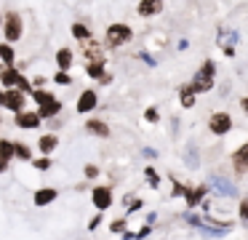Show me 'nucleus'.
Instances as JSON below:
<instances>
[{
  "mask_svg": "<svg viewBox=\"0 0 248 240\" xmlns=\"http://www.w3.org/2000/svg\"><path fill=\"white\" fill-rule=\"evenodd\" d=\"M0 62H3V67H16V51H14V46L0 43Z\"/></svg>",
  "mask_w": 248,
  "mask_h": 240,
  "instance_id": "21",
  "label": "nucleus"
},
{
  "mask_svg": "<svg viewBox=\"0 0 248 240\" xmlns=\"http://www.w3.org/2000/svg\"><path fill=\"white\" fill-rule=\"evenodd\" d=\"M54 62H56V67H59V72H70L72 67H75V51L72 48H59L56 51V56H54Z\"/></svg>",
  "mask_w": 248,
  "mask_h": 240,
  "instance_id": "16",
  "label": "nucleus"
},
{
  "mask_svg": "<svg viewBox=\"0 0 248 240\" xmlns=\"http://www.w3.org/2000/svg\"><path fill=\"white\" fill-rule=\"evenodd\" d=\"M144 120L147 123H157V120H160V112H157L155 107H147V110H144Z\"/></svg>",
  "mask_w": 248,
  "mask_h": 240,
  "instance_id": "31",
  "label": "nucleus"
},
{
  "mask_svg": "<svg viewBox=\"0 0 248 240\" xmlns=\"http://www.w3.org/2000/svg\"><path fill=\"white\" fill-rule=\"evenodd\" d=\"M0 160H6V163L14 160V139L0 136Z\"/></svg>",
  "mask_w": 248,
  "mask_h": 240,
  "instance_id": "22",
  "label": "nucleus"
},
{
  "mask_svg": "<svg viewBox=\"0 0 248 240\" xmlns=\"http://www.w3.org/2000/svg\"><path fill=\"white\" fill-rule=\"evenodd\" d=\"M56 197H59V190H56V187H40V190H35L32 203L38 208H46V206H51V203H56Z\"/></svg>",
  "mask_w": 248,
  "mask_h": 240,
  "instance_id": "15",
  "label": "nucleus"
},
{
  "mask_svg": "<svg viewBox=\"0 0 248 240\" xmlns=\"http://www.w3.org/2000/svg\"><path fill=\"white\" fill-rule=\"evenodd\" d=\"M216 187H219V192H221V195H227V197H235L237 195V190L227 179H219V176H216V179H214V190H216Z\"/></svg>",
  "mask_w": 248,
  "mask_h": 240,
  "instance_id": "24",
  "label": "nucleus"
},
{
  "mask_svg": "<svg viewBox=\"0 0 248 240\" xmlns=\"http://www.w3.org/2000/svg\"><path fill=\"white\" fill-rule=\"evenodd\" d=\"M115 203V192L109 184H96L91 187V206L96 208V213H107Z\"/></svg>",
  "mask_w": 248,
  "mask_h": 240,
  "instance_id": "6",
  "label": "nucleus"
},
{
  "mask_svg": "<svg viewBox=\"0 0 248 240\" xmlns=\"http://www.w3.org/2000/svg\"><path fill=\"white\" fill-rule=\"evenodd\" d=\"M208 192L211 187L208 184H195V187H184V203H187V208L192 211V208L203 206V200H208Z\"/></svg>",
  "mask_w": 248,
  "mask_h": 240,
  "instance_id": "9",
  "label": "nucleus"
},
{
  "mask_svg": "<svg viewBox=\"0 0 248 240\" xmlns=\"http://www.w3.org/2000/svg\"><path fill=\"white\" fill-rule=\"evenodd\" d=\"M163 8H166V3H160V0H141V3H136V14L141 19H150V16L160 14Z\"/></svg>",
  "mask_w": 248,
  "mask_h": 240,
  "instance_id": "17",
  "label": "nucleus"
},
{
  "mask_svg": "<svg viewBox=\"0 0 248 240\" xmlns=\"http://www.w3.org/2000/svg\"><path fill=\"white\" fill-rule=\"evenodd\" d=\"M3 107H6V91L0 88V110H3Z\"/></svg>",
  "mask_w": 248,
  "mask_h": 240,
  "instance_id": "37",
  "label": "nucleus"
},
{
  "mask_svg": "<svg viewBox=\"0 0 248 240\" xmlns=\"http://www.w3.org/2000/svg\"><path fill=\"white\" fill-rule=\"evenodd\" d=\"M235 128V120H232V115L227 110H216L208 115V131L211 136H227V133Z\"/></svg>",
  "mask_w": 248,
  "mask_h": 240,
  "instance_id": "5",
  "label": "nucleus"
},
{
  "mask_svg": "<svg viewBox=\"0 0 248 240\" xmlns=\"http://www.w3.org/2000/svg\"><path fill=\"white\" fill-rule=\"evenodd\" d=\"M38 152H40V158H51V155L56 152V147H59V133H40L38 136Z\"/></svg>",
  "mask_w": 248,
  "mask_h": 240,
  "instance_id": "11",
  "label": "nucleus"
},
{
  "mask_svg": "<svg viewBox=\"0 0 248 240\" xmlns=\"http://www.w3.org/2000/svg\"><path fill=\"white\" fill-rule=\"evenodd\" d=\"M232 168H235L237 176H246L248 174V142H243L240 147L232 152Z\"/></svg>",
  "mask_w": 248,
  "mask_h": 240,
  "instance_id": "13",
  "label": "nucleus"
},
{
  "mask_svg": "<svg viewBox=\"0 0 248 240\" xmlns=\"http://www.w3.org/2000/svg\"><path fill=\"white\" fill-rule=\"evenodd\" d=\"M83 72H86V78H91V80H96V83H99V78L107 72V64H86Z\"/></svg>",
  "mask_w": 248,
  "mask_h": 240,
  "instance_id": "23",
  "label": "nucleus"
},
{
  "mask_svg": "<svg viewBox=\"0 0 248 240\" xmlns=\"http://www.w3.org/2000/svg\"><path fill=\"white\" fill-rule=\"evenodd\" d=\"M139 208H141V200H134V203H131V208H128V213L139 211Z\"/></svg>",
  "mask_w": 248,
  "mask_h": 240,
  "instance_id": "35",
  "label": "nucleus"
},
{
  "mask_svg": "<svg viewBox=\"0 0 248 240\" xmlns=\"http://www.w3.org/2000/svg\"><path fill=\"white\" fill-rule=\"evenodd\" d=\"M240 110L248 115V96H243V99H240Z\"/></svg>",
  "mask_w": 248,
  "mask_h": 240,
  "instance_id": "36",
  "label": "nucleus"
},
{
  "mask_svg": "<svg viewBox=\"0 0 248 240\" xmlns=\"http://www.w3.org/2000/svg\"><path fill=\"white\" fill-rule=\"evenodd\" d=\"M30 165H32L35 171H43V174H46V171H51L54 160H51V158H32V163H30Z\"/></svg>",
  "mask_w": 248,
  "mask_h": 240,
  "instance_id": "25",
  "label": "nucleus"
},
{
  "mask_svg": "<svg viewBox=\"0 0 248 240\" xmlns=\"http://www.w3.org/2000/svg\"><path fill=\"white\" fill-rule=\"evenodd\" d=\"M99 174H102V168H99L96 163H86V165H83V176H86V179H96Z\"/></svg>",
  "mask_w": 248,
  "mask_h": 240,
  "instance_id": "29",
  "label": "nucleus"
},
{
  "mask_svg": "<svg viewBox=\"0 0 248 240\" xmlns=\"http://www.w3.org/2000/svg\"><path fill=\"white\" fill-rule=\"evenodd\" d=\"M109 232H112V235H123L125 232V219H115V222H109Z\"/></svg>",
  "mask_w": 248,
  "mask_h": 240,
  "instance_id": "30",
  "label": "nucleus"
},
{
  "mask_svg": "<svg viewBox=\"0 0 248 240\" xmlns=\"http://www.w3.org/2000/svg\"><path fill=\"white\" fill-rule=\"evenodd\" d=\"M3 43L8 46H16L19 40L24 37V16L19 11H6L3 14Z\"/></svg>",
  "mask_w": 248,
  "mask_h": 240,
  "instance_id": "3",
  "label": "nucleus"
},
{
  "mask_svg": "<svg viewBox=\"0 0 248 240\" xmlns=\"http://www.w3.org/2000/svg\"><path fill=\"white\" fill-rule=\"evenodd\" d=\"M83 51V56H86V64H107V59H104V43L102 40H88V43H78Z\"/></svg>",
  "mask_w": 248,
  "mask_h": 240,
  "instance_id": "7",
  "label": "nucleus"
},
{
  "mask_svg": "<svg viewBox=\"0 0 248 240\" xmlns=\"http://www.w3.org/2000/svg\"><path fill=\"white\" fill-rule=\"evenodd\" d=\"M3 110H8V112H14V115H19V112H24L27 110V96L22 94V91H6V107Z\"/></svg>",
  "mask_w": 248,
  "mask_h": 240,
  "instance_id": "12",
  "label": "nucleus"
},
{
  "mask_svg": "<svg viewBox=\"0 0 248 240\" xmlns=\"http://www.w3.org/2000/svg\"><path fill=\"white\" fill-rule=\"evenodd\" d=\"M214 85H216V62L214 59H203V64L189 80V88L195 94H208V91H214Z\"/></svg>",
  "mask_w": 248,
  "mask_h": 240,
  "instance_id": "2",
  "label": "nucleus"
},
{
  "mask_svg": "<svg viewBox=\"0 0 248 240\" xmlns=\"http://www.w3.org/2000/svg\"><path fill=\"white\" fill-rule=\"evenodd\" d=\"M51 80H54L56 85H62V88H67V85H72V75H70V72H56Z\"/></svg>",
  "mask_w": 248,
  "mask_h": 240,
  "instance_id": "28",
  "label": "nucleus"
},
{
  "mask_svg": "<svg viewBox=\"0 0 248 240\" xmlns=\"http://www.w3.org/2000/svg\"><path fill=\"white\" fill-rule=\"evenodd\" d=\"M96 107H99L96 88H83L80 94H78V101H75V112H78V115H91Z\"/></svg>",
  "mask_w": 248,
  "mask_h": 240,
  "instance_id": "8",
  "label": "nucleus"
},
{
  "mask_svg": "<svg viewBox=\"0 0 248 240\" xmlns=\"http://www.w3.org/2000/svg\"><path fill=\"white\" fill-rule=\"evenodd\" d=\"M70 35L75 37L78 43H88V40H93V32H91V27H88L86 21H72V24H70Z\"/></svg>",
  "mask_w": 248,
  "mask_h": 240,
  "instance_id": "18",
  "label": "nucleus"
},
{
  "mask_svg": "<svg viewBox=\"0 0 248 240\" xmlns=\"http://www.w3.org/2000/svg\"><path fill=\"white\" fill-rule=\"evenodd\" d=\"M120 238H123V240H136V232H131V229H125V232L120 235Z\"/></svg>",
  "mask_w": 248,
  "mask_h": 240,
  "instance_id": "34",
  "label": "nucleus"
},
{
  "mask_svg": "<svg viewBox=\"0 0 248 240\" xmlns=\"http://www.w3.org/2000/svg\"><path fill=\"white\" fill-rule=\"evenodd\" d=\"M30 96H32V101L38 104V107H35V112H38V117H40L43 123H48V120H54V117H59L62 110H64V101H62L56 94L46 91V88L32 91Z\"/></svg>",
  "mask_w": 248,
  "mask_h": 240,
  "instance_id": "1",
  "label": "nucleus"
},
{
  "mask_svg": "<svg viewBox=\"0 0 248 240\" xmlns=\"http://www.w3.org/2000/svg\"><path fill=\"white\" fill-rule=\"evenodd\" d=\"M14 160H22V163H32V147L24 142H14Z\"/></svg>",
  "mask_w": 248,
  "mask_h": 240,
  "instance_id": "20",
  "label": "nucleus"
},
{
  "mask_svg": "<svg viewBox=\"0 0 248 240\" xmlns=\"http://www.w3.org/2000/svg\"><path fill=\"white\" fill-rule=\"evenodd\" d=\"M237 219H240L243 227H248V197H240V206H237Z\"/></svg>",
  "mask_w": 248,
  "mask_h": 240,
  "instance_id": "26",
  "label": "nucleus"
},
{
  "mask_svg": "<svg viewBox=\"0 0 248 240\" xmlns=\"http://www.w3.org/2000/svg\"><path fill=\"white\" fill-rule=\"evenodd\" d=\"M179 104H182V110H192V107L198 104V94L189 88V83H184L182 88H179Z\"/></svg>",
  "mask_w": 248,
  "mask_h": 240,
  "instance_id": "19",
  "label": "nucleus"
},
{
  "mask_svg": "<svg viewBox=\"0 0 248 240\" xmlns=\"http://www.w3.org/2000/svg\"><path fill=\"white\" fill-rule=\"evenodd\" d=\"M86 133H91V136H99V139H109L112 136V128L107 126L104 120H99V117H86Z\"/></svg>",
  "mask_w": 248,
  "mask_h": 240,
  "instance_id": "14",
  "label": "nucleus"
},
{
  "mask_svg": "<svg viewBox=\"0 0 248 240\" xmlns=\"http://www.w3.org/2000/svg\"><path fill=\"white\" fill-rule=\"evenodd\" d=\"M102 222H104V213H96V216H93L91 222H88V232H96L99 224H102Z\"/></svg>",
  "mask_w": 248,
  "mask_h": 240,
  "instance_id": "32",
  "label": "nucleus"
},
{
  "mask_svg": "<svg viewBox=\"0 0 248 240\" xmlns=\"http://www.w3.org/2000/svg\"><path fill=\"white\" fill-rule=\"evenodd\" d=\"M112 80H115V75H112V72H104L102 78H99V85H104V88H107V85L112 83Z\"/></svg>",
  "mask_w": 248,
  "mask_h": 240,
  "instance_id": "33",
  "label": "nucleus"
},
{
  "mask_svg": "<svg viewBox=\"0 0 248 240\" xmlns=\"http://www.w3.org/2000/svg\"><path fill=\"white\" fill-rule=\"evenodd\" d=\"M134 40V30H131L125 21H112V24L104 30V48H123Z\"/></svg>",
  "mask_w": 248,
  "mask_h": 240,
  "instance_id": "4",
  "label": "nucleus"
},
{
  "mask_svg": "<svg viewBox=\"0 0 248 240\" xmlns=\"http://www.w3.org/2000/svg\"><path fill=\"white\" fill-rule=\"evenodd\" d=\"M6 171H8V163L6 160H0V174H6Z\"/></svg>",
  "mask_w": 248,
  "mask_h": 240,
  "instance_id": "38",
  "label": "nucleus"
},
{
  "mask_svg": "<svg viewBox=\"0 0 248 240\" xmlns=\"http://www.w3.org/2000/svg\"><path fill=\"white\" fill-rule=\"evenodd\" d=\"M14 126L22 128V131H38V128L43 126V120L38 117L35 110H24V112H19V115H14Z\"/></svg>",
  "mask_w": 248,
  "mask_h": 240,
  "instance_id": "10",
  "label": "nucleus"
},
{
  "mask_svg": "<svg viewBox=\"0 0 248 240\" xmlns=\"http://www.w3.org/2000/svg\"><path fill=\"white\" fill-rule=\"evenodd\" d=\"M0 30H3V14H0Z\"/></svg>",
  "mask_w": 248,
  "mask_h": 240,
  "instance_id": "39",
  "label": "nucleus"
},
{
  "mask_svg": "<svg viewBox=\"0 0 248 240\" xmlns=\"http://www.w3.org/2000/svg\"><path fill=\"white\" fill-rule=\"evenodd\" d=\"M144 179L152 184V190H157V187H160V176H157V171L152 168V165H147V168H144Z\"/></svg>",
  "mask_w": 248,
  "mask_h": 240,
  "instance_id": "27",
  "label": "nucleus"
}]
</instances>
